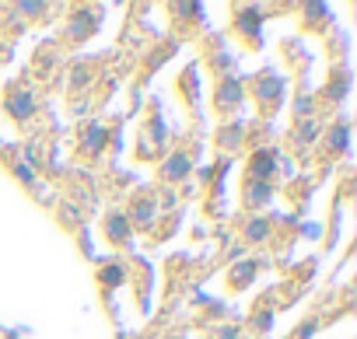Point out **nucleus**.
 <instances>
[{
  "label": "nucleus",
  "mask_w": 357,
  "mask_h": 339,
  "mask_svg": "<svg viewBox=\"0 0 357 339\" xmlns=\"http://www.w3.org/2000/svg\"><path fill=\"white\" fill-rule=\"evenodd\" d=\"M238 102H245L242 84L235 77H221L218 88H214V109L218 112H231V109H238Z\"/></svg>",
  "instance_id": "f257e3e1"
},
{
  "label": "nucleus",
  "mask_w": 357,
  "mask_h": 339,
  "mask_svg": "<svg viewBox=\"0 0 357 339\" xmlns=\"http://www.w3.org/2000/svg\"><path fill=\"white\" fill-rule=\"evenodd\" d=\"M280 154L277 150H270V147H263V150H256L252 157H249V179H259V182H273V172H277V161Z\"/></svg>",
  "instance_id": "f03ea898"
},
{
  "label": "nucleus",
  "mask_w": 357,
  "mask_h": 339,
  "mask_svg": "<svg viewBox=\"0 0 357 339\" xmlns=\"http://www.w3.org/2000/svg\"><path fill=\"white\" fill-rule=\"evenodd\" d=\"M8 112H11L15 123L32 119V112H36V98H32V91H29V88H11V91H8Z\"/></svg>",
  "instance_id": "7ed1b4c3"
},
{
  "label": "nucleus",
  "mask_w": 357,
  "mask_h": 339,
  "mask_svg": "<svg viewBox=\"0 0 357 339\" xmlns=\"http://www.w3.org/2000/svg\"><path fill=\"white\" fill-rule=\"evenodd\" d=\"M270 196H273V186H270V182H259V179H245V186H242V203H245L249 210L263 207V203H266Z\"/></svg>",
  "instance_id": "20e7f679"
},
{
  "label": "nucleus",
  "mask_w": 357,
  "mask_h": 339,
  "mask_svg": "<svg viewBox=\"0 0 357 339\" xmlns=\"http://www.w3.org/2000/svg\"><path fill=\"white\" fill-rule=\"evenodd\" d=\"M190 168H193V157H190V154H172V157L161 164V179H165V182H178V179L190 175Z\"/></svg>",
  "instance_id": "39448f33"
},
{
  "label": "nucleus",
  "mask_w": 357,
  "mask_h": 339,
  "mask_svg": "<svg viewBox=\"0 0 357 339\" xmlns=\"http://www.w3.org/2000/svg\"><path fill=\"white\" fill-rule=\"evenodd\" d=\"M256 98H259V105H263V112H277V105H280V81L277 77H270V74H263L259 77V88H256Z\"/></svg>",
  "instance_id": "423d86ee"
},
{
  "label": "nucleus",
  "mask_w": 357,
  "mask_h": 339,
  "mask_svg": "<svg viewBox=\"0 0 357 339\" xmlns=\"http://www.w3.org/2000/svg\"><path fill=\"white\" fill-rule=\"evenodd\" d=\"M102 231H105V238H109L112 245H126V238H130V221H126V214H105Z\"/></svg>",
  "instance_id": "0eeeda50"
},
{
  "label": "nucleus",
  "mask_w": 357,
  "mask_h": 339,
  "mask_svg": "<svg viewBox=\"0 0 357 339\" xmlns=\"http://www.w3.org/2000/svg\"><path fill=\"white\" fill-rule=\"evenodd\" d=\"M259 25H263V15H259L256 8H245V11H238V18H235V29H238L242 36H249L256 46H259Z\"/></svg>",
  "instance_id": "6e6552de"
},
{
  "label": "nucleus",
  "mask_w": 357,
  "mask_h": 339,
  "mask_svg": "<svg viewBox=\"0 0 357 339\" xmlns=\"http://www.w3.org/2000/svg\"><path fill=\"white\" fill-rule=\"evenodd\" d=\"M154 214H158V203H154L151 196H137L133 207H130V217H126V221H133L137 228H147V224L154 221Z\"/></svg>",
  "instance_id": "1a4fd4ad"
},
{
  "label": "nucleus",
  "mask_w": 357,
  "mask_h": 339,
  "mask_svg": "<svg viewBox=\"0 0 357 339\" xmlns=\"http://www.w3.org/2000/svg\"><path fill=\"white\" fill-rule=\"evenodd\" d=\"M347 143H350V129H347V123H336V126L326 133V154H329V157L347 154Z\"/></svg>",
  "instance_id": "9d476101"
},
{
  "label": "nucleus",
  "mask_w": 357,
  "mask_h": 339,
  "mask_svg": "<svg viewBox=\"0 0 357 339\" xmlns=\"http://www.w3.org/2000/svg\"><path fill=\"white\" fill-rule=\"evenodd\" d=\"M105 136H109V133H105V126H98V123H95V126H88L81 150H84L88 157H98V154H102V147H105Z\"/></svg>",
  "instance_id": "9b49d317"
},
{
  "label": "nucleus",
  "mask_w": 357,
  "mask_h": 339,
  "mask_svg": "<svg viewBox=\"0 0 357 339\" xmlns=\"http://www.w3.org/2000/svg\"><path fill=\"white\" fill-rule=\"evenodd\" d=\"M347 88H350V74L347 70H336L333 74V84H326V98L329 102H343L347 98Z\"/></svg>",
  "instance_id": "f8f14e48"
},
{
  "label": "nucleus",
  "mask_w": 357,
  "mask_h": 339,
  "mask_svg": "<svg viewBox=\"0 0 357 339\" xmlns=\"http://www.w3.org/2000/svg\"><path fill=\"white\" fill-rule=\"evenodd\" d=\"M256 269H259V262H252V259H249V262H238V266L231 269V287H235V290L245 287V283L256 276Z\"/></svg>",
  "instance_id": "ddd939ff"
},
{
  "label": "nucleus",
  "mask_w": 357,
  "mask_h": 339,
  "mask_svg": "<svg viewBox=\"0 0 357 339\" xmlns=\"http://www.w3.org/2000/svg\"><path fill=\"white\" fill-rule=\"evenodd\" d=\"M245 238H249V242H266V238H270V221H266V217L249 221V224H245Z\"/></svg>",
  "instance_id": "4468645a"
},
{
  "label": "nucleus",
  "mask_w": 357,
  "mask_h": 339,
  "mask_svg": "<svg viewBox=\"0 0 357 339\" xmlns=\"http://www.w3.org/2000/svg\"><path fill=\"white\" fill-rule=\"evenodd\" d=\"M98 280H102L105 287H116V283H123V280H126V273H123V266H119V262H109V266H102Z\"/></svg>",
  "instance_id": "2eb2a0df"
},
{
  "label": "nucleus",
  "mask_w": 357,
  "mask_h": 339,
  "mask_svg": "<svg viewBox=\"0 0 357 339\" xmlns=\"http://www.w3.org/2000/svg\"><path fill=\"white\" fill-rule=\"evenodd\" d=\"M294 140H298V143H308V140H315V123H312V119L298 123V133H294Z\"/></svg>",
  "instance_id": "dca6fc26"
}]
</instances>
